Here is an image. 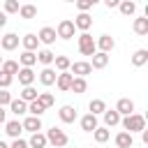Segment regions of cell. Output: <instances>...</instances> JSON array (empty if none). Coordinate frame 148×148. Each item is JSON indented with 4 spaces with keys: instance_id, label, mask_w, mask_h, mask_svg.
Wrapping results in <instances>:
<instances>
[{
    "instance_id": "30bf717a",
    "label": "cell",
    "mask_w": 148,
    "mask_h": 148,
    "mask_svg": "<svg viewBox=\"0 0 148 148\" xmlns=\"http://www.w3.org/2000/svg\"><path fill=\"white\" fill-rule=\"evenodd\" d=\"M72 23H74V28H79L81 32H88V28L92 25V16H90V14H79Z\"/></svg>"
},
{
    "instance_id": "5b68a950",
    "label": "cell",
    "mask_w": 148,
    "mask_h": 148,
    "mask_svg": "<svg viewBox=\"0 0 148 148\" xmlns=\"http://www.w3.org/2000/svg\"><path fill=\"white\" fill-rule=\"evenodd\" d=\"M69 69H72V76H79V79H86L90 72H92V67H90V62H86V60H79V62H72L69 65Z\"/></svg>"
},
{
    "instance_id": "cb8c5ba5",
    "label": "cell",
    "mask_w": 148,
    "mask_h": 148,
    "mask_svg": "<svg viewBox=\"0 0 148 148\" xmlns=\"http://www.w3.org/2000/svg\"><path fill=\"white\" fill-rule=\"evenodd\" d=\"M21 42H23V49H25V51H32V53H35V49H37V44H39L37 35H32V32H28Z\"/></svg>"
},
{
    "instance_id": "d4e9b609",
    "label": "cell",
    "mask_w": 148,
    "mask_h": 148,
    "mask_svg": "<svg viewBox=\"0 0 148 148\" xmlns=\"http://www.w3.org/2000/svg\"><path fill=\"white\" fill-rule=\"evenodd\" d=\"M146 62H148V51H146V49H139V51L132 56V65H134V67H143Z\"/></svg>"
},
{
    "instance_id": "484cf974",
    "label": "cell",
    "mask_w": 148,
    "mask_h": 148,
    "mask_svg": "<svg viewBox=\"0 0 148 148\" xmlns=\"http://www.w3.org/2000/svg\"><path fill=\"white\" fill-rule=\"evenodd\" d=\"M37 95H39V92H37L32 86H28V88H23V90H21V97H18V99H21V102H25V104H30V102H35V99H37Z\"/></svg>"
},
{
    "instance_id": "e575fe53",
    "label": "cell",
    "mask_w": 148,
    "mask_h": 148,
    "mask_svg": "<svg viewBox=\"0 0 148 148\" xmlns=\"http://www.w3.org/2000/svg\"><path fill=\"white\" fill-rule=\"evenodd\" d=\"M37 102L44 106V109H49V106H53V102H56V97L51 95V92H39L37 95Z\"/></svg>"
},
{
    "instance_id": "8fae6325",
    "label": "cell",
    "mask_w": 148,
    "mask_h": 148,
    "mask_svg": "<svg viewBox=\"0 0 148 148\" xmlns=\"http://www.w3.org/2000/svg\"><path fill=\"white\" fill-rule=\"evenodd\" d=\"M37 39H39L42 44H53V42H56V28H49V25H44V28L39 30Z\"/></svg>"
},
{
    "instance_id": "e0dca14e",
    "label": "cell",
    "mask_w": 148,
    "mask_h": 148,
    "mask_svg": "<svg viewBox=\"0 0 148 148\" xmlns=\"http://www.w3.org/2000/svg\"><path fill=\"white\" fill-rule=\"evenodd\" d=\"M106 65H109V53H99V51H97V53L92 56L90 67H92V69H104Z\"/></svg>"
},
{
    "instance_id": "b9f144b4",
    "label": "cell",
    "mask_w": 148,
    "mask_h": 148,
    "mask_svg": "<svg viewBox=\"0 0 148 148\" xmlns=\"http://www.w3.org/2000/svg\"><path fill=\"white\" fill-rule=\"evenodd\" d=\"M9 148H28V141H23V139H14V143H12Z\"/></svg>"
},
{
    "instance_id": "ffe728a7",
    "label": "cell",
    "mask_w": 148,
    "mask_h": 148,
    "mask_svg": "<svg viewBox=\"0 0 148 148\" xmlns=\"http://www.w3.org/2000/svg\"><path fill=\"white\" fill-rule=\"evenodd\" d=\"M18 60H21V67H28V69H32V65L37 62V53H32V51H23Z\"/></svg>"
},
{
    "instance_id": "4dcf8cb0",
    "label": "cell",
    "mask_w": 148,
    "mask_h": 148,
    "mask_svg": "<svg viewBox=\"0 0 148 148\" xmlns=\"http://www.w3.org/2000/svg\"><path fill=\"white\" fill-rule=\"evenodd\" d=\"M88 109H90L92 116H99V113L106 111V104H104V99H92V102L88 104Z\"/></svg>"
},
{
    "instance_id": "5bb4252c",
    "label": "cell",
    "mask_w": 148,
    "mask_h": 148,
    "mask_svg": "<svg viewBox=\"0 0 148 148\" xmlns=\"http://www.w3.org/2000/svg\"><path fill=\"white\" fill-rule=\"evenodd\" d=\"M99 125H97V116H92V113H86L83 118H81V130L83 132H95Z\"/></svg>"
},
{
    "instance_id": "7c38bea8",
    "label": "cell",
    "mask_w": 148,
    "mask_h": 148,
    "mask_svg": "<svg viewBox=\"0 0 148 148\" xmlns=\"http://www.w3.org/2000/svg\"><path fill=\"white\" fill-rule=\"evenodd\" d=\"M0 46H2L5 51H14V49L18 46V35H14V32H7V35L0 39Z\"/></svg>"
},
{
    "instance_id": "4fadbf2b",
    "label": "cell",
    "mask_w": 148,
    "mask_h": 148,
    "mask_svg": "<svg viewBox=\"0 0 148 148\" xmlns=\"http://www.w3.org/2000/svg\"><path fill=\"white\" fill-rule=\"evenodd\" d=\"M58 116H60V120H62V123H74V120H76V109H74V106H69V104H65V106H60Z\"/></svg>"
},
{
    "instance_id": "bcb514c9",
    "label": "cell",
    "mask_w": 148,
    "mask_h": 148,
    "mask_svg": "<svg viewBox=\"0 0 148 148\" xmlns=\"http://www.w3.org/2000/svg\"><path fill=\"white\" fill-rule=\"evenodd\" d=\"M0 148H9V146H7V143H5V141H0Z\"/></svg>"
},
{
    "instance_id": "7dc6e473",
    "label": "cell",
    "mask_w": 148,
    "mask_h": 148,
    "mask_svg": "<svg viewBox=\"0 0 148 148\" xmlns=\"http://www.w3.org/2000/svg\"><path fill=\"white\" fill-rule=\"evenodd\" d=\"M0 67H2V56H0Z\"/></svg>"
},
{
    "instance_id": "603a6c76",
    "label": "cell",
    "mask_w": 148,
    "mask_h": 148,
    "mask_svg": "<svg viewBox=\"0 0 148 148\" xmlns=\"http://www.w3.org/2000/svg\"><path fill=\"white\" fill-rule=\"evenodd\" d=\"M49 141H46V136L42 134V132H35L32 136H30V141H28V148H44Z\"/></svg>"
},
{
    "instance_id": "3957f363",
    "label": "cell",
    "mask_w": 148,
    "mask_h": 148,
    "mask_svg": "<svg viewBox=\"0 0 148 148\" xmlns=\"http://www.w3.org/2000/svg\"><path fill=\"white\" fill-rule=\"evenodd\" d=\"M79 51H81L83 56H95V53H97L95 39H92L88 32H81V35H79Z\"/></svg>"
},
{
    "instance_id": "9c48e42d",
    "label": "cell",
    "mask_w": 148,
    "mask_h": 148,
    "mask_svg": "<svg viewBox=\"0 0 148 148\" xmlns=\"http://www.w3.org/2000/svg\"><path fill=\"white\" fill-rule=\"evenodd\" d=\"M72 74L69 72H60L58 76H56V86H58V90H62V92H67L69 88H72Z\"/></svg>"
},
{
    "instance_id": "1f68e13d",
    "label": "cell",
    "mask_w": 148,
    "mask_h": 148,
    "mask_svg": "<svg viewBox=\"0 0 148 148\" xmlns=\"http://www.w3.org/2000/svg\"><path fill=\"white\" fill-rule=\"evenodd\" d=\"M118 7H120V14H125V16H132L136 12V5L132 0H123V2H118Z\"/></svg>"
},
{
    "instance_id": "ee69618b",
    "label": "cell",
    "mask_w": 148,
    "mask_h": 148,
    "mask_svg": "<svg viewBox=\"0 0 148 148\" xmlns=\"http://www.w3.org/2000/svg\"><path fill=\"white\" fill-rule=\"evenodd\" d=\"M106 7L111 9V7H118V0H106Z\"/></svg>"
},
{
    "instance_id": "7a4b0ae2",
    "label": "cell",
    "mask_w": 148,
    "mask_h": 148,
    "mask_svg": "<svg viewBox=\"0 0 148 148\" xmlns=\"http://www.w3.org/2000/svg\"><path fill=\"white\" fill-rule=\"evenodd\" d=\"M44 136H46V141H49L51 146H56V148H65V146H67V141H69V139H67V134H65L62 130H58V127H51Z\"/></svg>"
},
{
    "instance_id": "ac0fdd59",
    "label": "cell",
    "mask_w": 148,
    "mask_h": 148,
    "mask_svg": "<svg viewBox=\"0 0 148 148\" xmlns=\"http://www.w3.org/2000/svg\"><path fill=\"white\" fill-rule=\"evenodd\" d=\"M21 125H23V130H28V132H32V134L42 130V120H39V118H35V116H28Z\"/></svg>"
},
{
    "instance_id": "c3c4849f",
    "label": "cell",
    "mask_w": 148,
    "mask_h": 148,
    "mask_svg": "<svg viewBox=\"0 0 148 148\" xmlns=\"http://www.w3.org/2000/svg\"><path fill=\"white\" fill-rule=\"evenodd\" d=\"M90 148H92V146H90Z\"/></svg>"
},
{
    "instance_id": "7bdbcfd3",
    "label": "cell",
    "mask_w": 148,
    "mask_h": 148,
    "mask_svg": "<svg viewBox=\"0 0 148 148\" xmlns=\"http://www.w3.org/2000/svg\"><path fill=\"white\" fill-rule=\"evenodd\" d=\"M5 23H7V14H5V12H0V28H2Z\"/></svg>"
},
{
    "instance_id": "8992f818",
    "label": "cell",
    "mask_w": 148,
    "mask_h": 148,
    "mask_svg": "<svg viewBox=\"0 0 148 148\" xmlns=\"http://www.w3.org/2000/svg\"><path fill=\"white\" fill-rule=\"evenodd\" d=\"M95 46H97V51H99V53H109V51H113L116 42H113V37H111V35H99V39L95 42Z\"/></svg>"
},
{
    "instance_id": "277c9868",
    "label": "cell",
    "mask_w": 148,
    "mask_h": 148,
    "mask_svg": "<svg viewBox=\"0 0 148 148\" xmlns=\"http://www.w3.org/2000/svg\"><path fill=\"white\" fill-rule=\"evenodd\" d=\"M74 23L69 21V18H62L60 23H58V28H56V37H60V39H72L74 37Z\"/></svg>"
},
{
    "instance_id": "9a60e30c",
    "label": "cell",
    "mask_w": 148,
    "mask_h": 148,
    "mask_svg": "<svg viewBox=\"0 0 148 148\" xmlns=\"http://www.w3.org/2000/svg\"><path fill=\"white\" fill-rule=\"evenodd\" d=\"M5 132H7L12 139H18V136H21V132H23L21 120H9V123H5Z\"/></svg>"
},
{
    "instance_id": "7402d4cb",
    "label": "cell",
    "mask_w": 148,
    "mask_h": 148,
    "mask_svg": "<svg viewBox=\"0 0 148 148\" xmlns=\"http://www.w3.org/2000/svg\"><path fill=\"white\" fill-rule=\"evenodd\" d=\"M102 116H104L106 127H113V125H118V123H120V116H118V111H116V109H106Z\"/></svg>"
},
{
    "instance_id": "8d00e7d4",
    "label": "cell",
    "mask_w": 148,
    "mask_h": 148,
    "mask_svg": "<svg viewBox=\"0 0 148 148\" xmlns=\"http://www.w3.org/2000/svg\"><path fill=\"white\" fill-rule=\"evenodd\" d=\"M92 136H95L97 143H104V141H109V130H106V127H97V130L92 132Z\"/></svg>"
},
{
    "instance_id": "f6af8a7d",
    "label": "cell",
    "mask_w": 148,
    "mask_h": 148,
    "mask_svg": "<svg viewBox=\"0 0 148 148\" xmlns=\"http://www.w3.org/2000/svg\"><path fill=\"white\" fill-rule=\"evenodd\" d=\"M5 113H7V111H5V109H2V106H0V125H2V123H5Z\"/></svg>"
},
{
    "instance_id": "60d3db41",
    "label": "cell",
    "mask_w": 148,
    "mask_h": 148,
    "mask_svg": "<svg viewBox=\"0 0 148 148\" xmlns=\"http://www.w3.org/2000/svg\"><path fill=\"white\" fill-rule=\"evenodd\" d=\"M12 99H14V97H12V95H9L7 90H0V106H5V104H9Z\"/></svg>"
},
{
    "instance_id": "83f0119b",
    "label": "cell",
    "mask_w": 148,
    "mask_h": 148,
    "mask_svg": "<svg viewBox=\"0 0 148 148\" xmlns=\"http://www.w3.org/2000/svg\"><path fill=\"white\" fill-rule=\"evenodd\" d=\"M53 58H56V53H51L49 49H44V51L37 53V60H39L44 67H51V65H53Z\"/></svg>"
},
{
    "instance_id": "2e32d148",
    "label": "cell",
    "mask_w": 148,
    "mask_h": 148,
    "mask_svg": "<svg viewBox=\"0 0 148 148\" xmlns=\"http://www.w3.org/2000/svg\"><path fill=\"white\" fill-rule=\"evenodd\" d=\"M56 69H51V67H44L42 72H39V81H42V86H53L56 83Z\"/></svg>"
},
{
    "instance_id": "d6a6232c",
    "label": "cell",
    "mask_w": 148,
    "mask_h": 148,
    "mask_svg": "<svg viewBox=\"0 0 148 148\" xmlns=\"http://www.w3.org/2000/svg\"><path fill=\"white\" fill-rule=\"evenodd\" d=\"M18 14H21V18H35L37 16V7L35 5H21Z\"/></svg>"
},
{
    "instance_id": "836d02e7",
    "label": "cell",
    "mask_w": 148,
    "mask_h": 148,
    "mask_svg": "<svg viewBox=\"0 0 148 148\" xmlns=\"http://www.w3.org/2000/svg\"><path fill=\"white\" fill-rule=\"evenodd\" d=\"M53 65H56V69H60V72H67L72 62H69V58H67V56H56V58H53Z\"/></svg>"
},
{
    "instance_id": "d6986e66",
    "label": "cell",
    "mask_w": 148,
    "mask_h": 148,
    "mask_svg": "<svg viewBox=\"0 0 148 148\" xmlns=\"http://www.w3.org/2000/svg\"><path fill=\"white\" fill-rule=\"evenodd\" d=\"M116 146L118 148H132L134 146V136L127 134V132H120V134H116Z\"/></svg>"
},
{
    "instance_id": "74e56055",
    "label": "cell",
    "mask_w": 148,
    "mask_h": 148,
    "mask_svg": "<svg viewBox=\"0 0 148 148\" xmlns=\"http://www.w3.org/2000/svg\"><path fill=\"white\" fill-rule=\"evenodd\" d=\"M21 9V5L16 0H5V14H16Z\"/></svg>"
},
{
    "instance_id": "44dd1931",
    "label": "cell",
    "mask_w": 148,
    "mask_h": 148,
    "mask_svg": "<svg viewBox=\"0 0 148 148\" xmlns=\"http://www.w3.org/2000/svg\"><path fill=\"white\" fill-rule=\"evenodd\" d=\"M18 62L16 60H2V67H0V72H5V74H9V76H16L18 74Z\"/></svg>"
},
{
    "instance_id": "d590c367",
    "label": "cell",
    "mask_w": 148,
    "mask_h": 148,
    "mask_svg": "<svg viewBox=\"0 0 148 148\" xmlns=\"http://www.w3.org/2000/svg\"><path fill=\"white\" fill-rule=\"evenodd\" d=\"M44 111H46V109H44V106H42V104H39L37 99L28 104V113H30V116H35V118H39V116H42Z\"/></svg>"
},
{
    "instance_id": "f35d334b",
    "label": "cell",
    "mask_w": 148,
    "mask_h": 148,
    "mask_svg": "<svg viewBox=\"0 0 148 148\" xmlns=\"http://www.w3.org/2000/svg\"><path fill=\"white\" fill-rule=\"evenodd\" d=\"M76 7H79V12H81V14H88V9H92V7H95V0H79V2H76Z\"/></svg>"
},
{
    "instance_id": "52a82bcc",
    "label": "cell",
    "mask_w": 148,
    "mask_h": 148,
    "mask_svg": "<svg viewBox=\"0 0 148 148\" xmlns=\"http://www.w3.org/2000/svg\"><path fill=\"white\" fill-rule=\"evenodd\" d=\"M116 111H118V116H132L134 113V102L130 97H123V99H118Z\"/></svg>"
},
{
    "instance_id": "ba28073f",
    "label": "cell",
    "mask_w": 148,
    "mask_h": 148,
    "mask_svg": "<svg viewBox=\"0 0 148 148\" xmlns=\"http://www.w3.org/2000/svg\"><path fill=\"white\" fill-rule=\"evenodd\" d=\"M16 76H18V83H21L23 88H28V86H32V81H35V76H37V74H35L32 69H28V67H21Z\"/></svg>"
},
{
    "instance_id": "ab89813d",
    "label": "cell",
    "mask_w": 148,
    "mask_h": 148,
    "mask_svg": "<svg viewBox=\"0 0 148 148\" xmlns=\"http://www.w3.org/2000/svg\"><path fill=\"white\" fill-rule=\"evenodd\" d=\"M12 81H14V76H9V74H5V72H0V88H2V90H7V88L12 86Z\"/></svg>"
},
{
    "instance_id": "4316f807",
    "label": "cell",
    "mask_w": 148,
    "mask_h": 148,
    "mask_svg": "<svg viewBox=\"0 0 148 148\" xmlns=\"http://www.w3.org/2000/svg\"><path fill=\"white\" fill-rule=\"evenodd\" d=\"M134 32L136 35H148V16L134 18Z\"/></svg>"
},
{
    "instance_id": "f546056e",
    "label": "cell",
    "mask_w": 148,
    "mask_h": 148,
    "mask_svg": "<svg viewBox=\"0 0 148 148\" xmlns=\"http://www.w3.org/2000/svg\"><path fill=\"white\" fill-rule=\"evenodd\" d=\"M86 88H88V83H86V79H79V76H74L72 79V92H76V95H81V92H86Z\"/></svg>"
},
{
    "instance_id": "f1b7e54d",
    "label": "cell",
    "mask_w": 148,
    "mask_h": 148,
    "mask_svg": "<svg viewBox=\"0 0 148 148\" xmlns=\"http://www.w3.org/2000/svg\"><path fill=\"white\" fill-rule=\"evenodd\" d=\"M9 109H12L14 116H23V113L28 111V104L21 102V99H12V102H9Z\"/></svg>"
},
{
    "instance_id": "6da1fadb",
    "label": "cell",
    "mask_w": 148,
    "mask_h": 148,
    "mask_svg": "<svg viewBox=\"0 0 148 148\" xmlns=\"http://www.w3.org/2000/svg\"><path fill=\"white\" fill-rule=\"evenodd\" d=\"M120 123H123V127H125L127 134H134V132H143L146 130V118L139 116V113L125 116V118H120Z\"/></svg>"
}]
</instances>
